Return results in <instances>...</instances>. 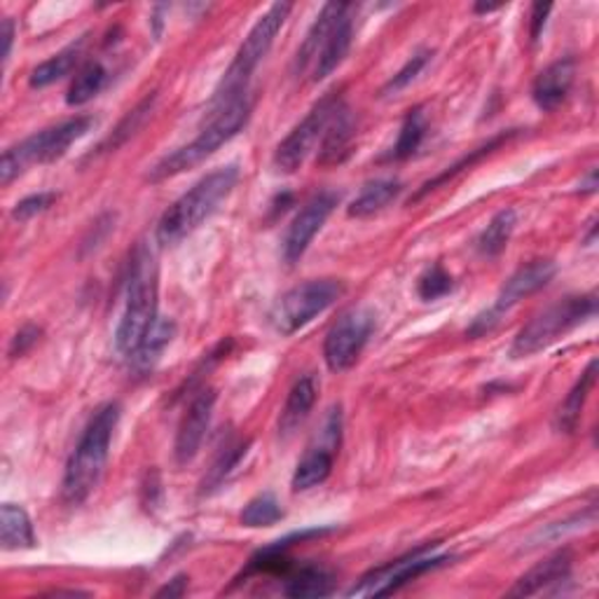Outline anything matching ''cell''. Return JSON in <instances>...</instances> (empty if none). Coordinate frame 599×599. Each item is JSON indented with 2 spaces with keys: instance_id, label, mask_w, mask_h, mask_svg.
I'll return each mask as SVG.
<instances>
[{
  "instance_id": "obj_1",
  "label": "cell",
  "mask_w": 599,
  "mask_h": 599,
  "mask_svg": "<svg viewBox=\"0 0 599 599\" xmlns=\"http://www.w3.org/2000/svg\"><path fill=\"white\" fill-rule=\"evenodd\" d=\"M119 412H123L119 403H106V406L97 410L92 422L82 431L80 443L75 445L64 471L62 497L68 506H80L97 489L111 455Z\"/></svg>"
},
{
  "instance_id": "obj_2",
  "label": "cell",
  "mask_w": 599,
  "mask_h": 599,
  "mask_svg": "<svg viewBox=\"0 0 599 599\" xmlns=\"http://www.w3.org/2000/svg\"><path fill=\"white\" fill-rule=\"evenodd\" d=\"M157 263L145 242L133 248L127 279V303L115 333V347L123 356H131L157 321Z\"/></svg>"
},
{
  "instance_id": "obj_3",
  "label": "cell",
  "mask_w": 599,
  "mask_h": 599,
  "mask_svg": "<svg viewBox=\"0 0 599 599\" xmlns=\"http://www.w3.org/2000/svg\"><path fill=\"white\" fill-rule=\"evenodd\" d=\"M239 181V169L234 164L216 169L194 183L183 197H178L157 222V242L162 246H174L183 242L200 225L216 214V208L230 197Z\"/></svg>"
},
{
  "instance_id": "obj_4",
  "label": "cell",
  "mask_w": 599,
  "mask_h": 599,
  "mask_svg": "<svg viewBox=\"0 0 599 599\" xmlns=\"http://www.w3.org/2000/svg\"><path fill=\"white\" fill-rule=\"evenodd\" d=\"M251 101L244 97H239L237 101L228 103V106L220 109L218 115L208 123L200 137L190 141L188 145L178 148L176 153L167 155L164 160H160L153 169L148 174L150 183H160L167 181V178H174L178 174H183L192 167H197L206 157H212L220 145H225L228 141H232L239 131H242L248 125L251 117Z\"/></svg>"
},
{
  "instance_id": "obj_5",
  "label": "cell",
  "mask_w": 599,
  "mask_h": 599,
  "mask_svg": "<svg viewBox=\"0 0 599 599\" xmlns=\"http://www.w3.org/2000/svg\"><path fill=\"white\" fill-rule=\"evenodd\" d=\"M291 10H293V5H289V3H275L256 22V26L251 28L248 36L242 42V48L237 50L234 62L230 64L228 73L222 75V80L216 89L214 106H218V111L228 106V103L237 101L239 97H244L251 75L256 73L258 64L267 56L269 48L275 44V38L279 36L283 22L289 20Z\"/></svg>"
},
{
  "instance_id": "obj_6",
  "label": "cell",
  "mask_w": 599,
  "mask_h": 599,
  "mask_svg": "<svg viewBox=\"0 0 599 599\" xmlns=\"http://www.w3.org/2000/svg\"><path fill=\"white\" fill-rule=\"evenodd\" d=\"M94 125L97 119L92 115H78L8 148L3 160H0V183L10 186L14 178L22 176L34 164H50L59 160L75 141L82 139L87 131H92Z\"/></svg>"
},
{
  "instance_id": "obj_7",
  "label": "cell",
  "mask_w": 599,
  "mask_h": 599,
  "mask_svg": "<svg viewBox=\"0 0 599 599\" xmlns=\"http://www.w3.org/2000/svg\"><path fill=\"white\" fill-rule=\"evenodd\" d=\"M595 314H597V295L595 293L572 295V297L560 300V303L550 305L541 314H536V317L522 328V331L513 340L511 356L524 358V356H532L536 352L550 347L552 342H558L562 335L574 331L576 326L592 319Z\"/></svg>"
},
{
  "instance_id": "obj_8",
  "label": "cell",
  "mask_w": 599,
  "mask_h": 599,
  "mask_svg": "<svg viewBox=\"0 0 599 599\" xmlns=\"http://www.w3.org/2000/svg\"><path fill=\"white\" fill-rule=\"evenodd\" d=\"M344 291L347 289L337 279H311L300 283V286L279 297V303L269 314V321H272L277 333L293 335L300 328L321 317L326 309H331Z\"/></svg>"
},
{
  "instance_id": "obj_9",
  "label": "cell",
  "mask_w": 599,
  "mask_h": 599,
  "mask_svg": "<svg viewBox=\"0 0 599 599\" xmlns=\"http://www.w3.org/2000/svg\"><path fill=\"white\" fill-rule=\"evenodd\" d=\"M436 548L438 541L424 544L410 550L408 556L372 569V572H368L358 581L352 590H347V597H388L398 592L403 586H408V583L417 581L419 576L436 572V569L453 562L449 556H436V552H433Z\"/></svg>"
},
{
  "instance_id": "obj_10",
  "label": "cell",
  "mask_w": 599,
  "mask_h": 599,
  "mask_svg": "<svg viewBox=\"0 0 599 599\" xmlns=\"http://www.w3.org/2000/svg\"><path fill=\"white\" fill-rule=\"evenodd\" d=\"M556 272H558V267L552 260H534L530 265L520 267L518 272L504 283V289L499 291L497 300H494V305L489 309H485L483 314H477V317L473 319V323L467 331V337H481V335L492 333L494 328L499 326V321L506 317V314L511 311L515 305H520L524 297H530L541 289H546L552 281V277H556Z\"/></svg>"
},
{
  "instance_id": "obj_11",
  "label": "cell",
  "mask_w": 599,
  "mask_h": 599,
  "mask_svg": "<svg viewBox=\"0 0 599 599\" xmlns=\"http://www.w3.org/2000/svg\"><path fill=\"white\" fill-rule=\"evenodd\" d=\"M342 106L344 101L340 92H328L321 101L314 103V109L305 115L303 123L279 143L275 153V167L283 174H293L303 167L311 150L321 143L328 125H331V119Z\"/></svg>"
},
{
  "instance_id": "obj_12",
  "label": "cell",
  "mask_w": 599,
  "mask_h": 599,
  "mask_svg": "<svg viewBox=\"0 0 599 599\" xmlns=\"http://www.w3.org/2000/svg\"><path fill=\"white\" fill-rule=\"evenodd\" d=\"M342 443V408L335 406L328 410L321 429L314 433L303 459L297 461L293 473V489L307 492L323 485L333 473V463Z\"/></svg>"
},
{
  "instance_id": "obj_13",
  "label": "cell",
  "mask_w": 599,
  "mask_h": 599,
  "mask_svg": "<svg viewBox=\"0 0 599 599\" xmlns=\"http://www.w3.org/2000/svg\"><path fill=\"white\" fill-rule=\"evenodd\" d=\"M374 331V314L366 307H356L335 321L323 342L326 366L333 372H347L364 354Z\"/></svg>"
},
{
  "instance_id": "obj_14",
  "label": "cell",
  "mask_w": 599,
  "mask_h": 599,
  "mask_svg": "<svg viewBox=\"0 0 599 599\" xmlns=\"http://www.w3.org/2000/svg\"><path fill=\"white\" fill-rule=\"evenodd\" d=\"M337 204H340V194L333 190H323L319 194H314V197L300 208V214L289 225L286 237H283V244H281L283 263L295 265L305 256L311 239L317 237V232H321L326 220L331 218Z\"/></svg>"
},
{
  "instance_id": "obj_15",
  "label": "cell",
  "mask_w": 599,
  "mask_h": 599,
  "mask_svg": "<svg viewBox=\"0 0 599 599\" xmlns=\"http://www.w3.org/2000/svg\"><path fill=\"white\" fill-rule=\"evenodd\" d=\"M216 408V392L214 388H200V394L192 398L188 406L181 426L176 433L174 455L178 467H188V463L200 455L202 443L206 438V431L212 426V417Z\"/></svg>"
},
{
  "instance_id": "obj_16",
  "label": "cell",
  "mask_w": 599,
  "mask_h": 599,
  "mask_svg": "<svg viewBox=\"0 0 599 599\" xmlns=\"http://www.w3.org/2000/svg\"><path fill=\"white\" fill-rule=\"evenodd\" d=\"M572 562H574V558L569 550L556 552V556H550L544 562H538L536 566L530 569L527 574L520 576V581L511 590H508V595L534 597V595L552 592L556 588H560L562 583H566L569 576H572Z\"/></svg>"
},
{
  "instance_id": "obj_17",
  "label": "cell",
  "mask_w": 599,
  "mask_h": 599,
  "mask_svg": "<svg viewBox=\"0 0 599 599\" xmlns=\"http://www.w3.org/2000/svg\"><path fill=\"white\" fill-rule=\"evenodd\" d=\"M576 80V59L574 56H564L552 62L548 68L536 75L534 87H532V97L534 103L541 111H556L562 106L564 99L572 92V85Z\"/></svg>"
},
{
  "instance_id": "obj_18",
  "label": "cell",
  "mask_w": 599,
  "mask_h": 599,
  "mask_svg": "<svg viewBox=\"0 0 599 599\" xmlns=\"http://www.w3.org/2000/svg\"><path fill=\"white\" fill-rule=\"evenodd\" d=\"M352 10V3H326L319 12V17L317 22L311 24L309 28V34L303 42V48L297 50V56H295V62H293V73L295 75H303L305 71L314 68V64H317V59L323 50V44L328 40V36L333 34V28L335 24L344 17V14H347Z\"/></svg>"
},
{
  "instance_id": "obj_19",
  "label": "cell",
  "mask_w": 599,
  "mask_h": 599,
  "mask_svg": "<svg viewBox=\"0 0 599 599\" xmlns=\"http://www.w3.org/2000/svg\"><path fill=\"white\" fill-rule=\"evenodd\" d=\"M354 141H356V117L347 106H342L323 133L317 162L321 167H337V164H342L354 153L352 150Z\"/></svg>"
},
{
  "instance_id": "obj_20",
  "label": "cell",
  "mask_w": 599,
  "mask_h": 599,
  "mask_svg": "<svg viewBox=\"0 0 599 599\" xmlns=\"http://www.w3.org/2000/svg\"><path fill=\"white\" fill-rule=\"evenodd\" d=\"M317 394H319V386H317V380H314V374H303V378L293 384L286 398V406H283L279 417L281 438H291L293 433L307 422L314 403H317Z\"/></svg>"
},
{
  "instance_id": "obj_21",
  "label": "cell",
  "mask_w": 599,
  "mask_h": 599,
  "mask_svg": "<svg viewBox=\"0 0 599 599\" xmlns=\"http://www.w3.org/2000/svg\"><path fill=\"white\" fill-rule=\"evenodd\" d=\"M354 10H356V5H352V10L335 24L333 34L328 36L323 50L317 59V64H314V68H311V80L314 82L326 80L328 75H331L333 71H337V66L344 62V56L349 54L352 38H354V17H352Z\"/></svg>"
},
{
  "instance_id": "obj_22",
  "label": "cell",
  "mask_w": 599,
  "mask_h": 599,
  "mask_svg": "<svg viewBox=\"0 0 599 599\" xmlns=\"http://www.w3.org/2000/svg\"><path fill=\"white\" fill-rule=\"evenodd\" d=\"M283 578H286V588H283V592L297 599L328 597L335 590V574L321 564H293L291 572Z\"/></svg>"
},
{
  "instance_id": "obj_23",
  "label": "cell",
  "mask_w": 599,
  "mask_h": 599,
  "mask_svg": "<svg viewBox=\"0 0 599 599\" xmlns=\"http://www.w3.org/2000/svg\"><path fill=\"white\" fill-rule=\"evenodd\" d=\"M595 380H597V361H590L588 368L581 372V378L576 380V384L572 386V392L566 394V398L562 400V406L558 408V415H556V429L562 431V433H574L578 422H581V415H583V408H586V400L592 392L595 386Z\"/></svg>"
},
{
  "instance_id": "obj_24",
  "label": "cell",
  "mask_w": 599,
  "mask_h": 599,
  "mask_svg": "<svg viewBox=\"0 0 599 599\" xmlns=\"http://www.w3.org/2000/svg\"><path fill=\"white\" fill-rule=\"evenodd\" d=\"M0 544L3 550H26L36 546L34 522L22 506L5 504L0 508Z\"/></svg>"
},
{
  "instance_id": "obj_25",
  "label": "cell",
  "mask_w": 599,
  "mask_h": 599,
  "mask_svg": "<svg viewBox=\"0 0 599 599\" xmlns=\"http://www.w3.org/2000/svg\"><path fill=\"white\" fill-rule=\"evenodd\" d=\"M400 192L403 186L396 178H378V181H370L364 186V190L358 192V197L349 204L347 214L352 218H370L392 204Z\"/></svg>"
},
{
  "instance_id": "obj_26",
  "label": "cell",
  "mask_w": 599,
  "mask_h": 599,
  "mask_svg": "<svg viewBox=\"0 0 599 599\" xmlns=\"http://www.w3.org/2000/svg\"><path fill=\"white\" fill-rule=\"evenodd\" d=\"M85 42H87V38H80L78 42H73V44H68V48H64L62 52H56L54 56H50L48 62H42L31 73V78H28V85H31L34 89H42V87L54 85L56 80L66 78V75L75 66H78L80 56H82V50H85Z\"/></svg>"
},
{
  "instance_id": "obj_27",
  "label": "cell",
  "mask_w": 599,
  "mask_h": 599,
  "mask_svg": "<svg viewBox=\"0 0 599 599\" xmlns=\"http://www.w3.org/2000/svg\"><path fill=\"white\" fill-rule=\"evenodd\" d=\"M518 137V129H511V131H499L497 133V137H492L487 143H483L481 148H475V150H471V153L469 155H463L459 162H455L453 164V167H447L443 174H438L436 178H433V181H426L424 186H422V190H419L417 194H415V197H412V202H419V200H422L424 197V194H429L431 190H436L441 183H445V181H449V178H455L457 174H461V171H467V169H471V167H475V164L477 162H481V160H485L487 155H492L494 153V150H497V148H501L504 143H508V141H511V139H515Z\"/></svg>"
},
{
  "instance_id": "obj_28",
  "label": "cell",
  "mask_w": 599,
  "mask_h": 599,
  "mask_svg": "<svg viewBox=\"0 0 599 599\" xmlns=\"http://www.w3.org/2000/svg\"><path fill=\"white\" fill-rule=\"evenodd\" d=\"M174 333H176V323L171 319H157L155 326L150 328L145 340L139 344V349L129 356L133 364V370H139V372L153 370V366L160 361L162 352L171 344Z\"/></svg>"
},
{
  "instance_id": "obj_29",
  "label": "cell",
  "mask_w": 599,
  "mask_h": 599,
  "mask_svg": "<svg viewBox=\"0 0 599 599\" xmlns=\"http://www.w3.org/2000/svg\"><path fill=\"white\" fill-rule=\"evenodd\" d=\"M155 101H157V94H155V92H153V94H148L143 101H139L137 106H133L123 119H119L111 137L97 148V155H101V153H113V150H117L119 145H125L131 137H137V131H141V127L148 123V117L153 115V111H155Z\"/></svg>"
},
{
  "instance_id": "obj_30",
  "label": "cell",
  "mask_w": 599,
  "mask_h": 599,
  "mask_svg": "<svg viewBox=\"0 0 599 599\" xmlns=\"http://www.w3.org/2000/svg\"><path fill=\"white\" fill-rule=\"evenodd\" d=\"M515 225H518L515 208H501V212L489 220L483 234L477 237V251H481V256L485 258L499 256V253L508 246V242H511Z\"/></svg>"
},
{
  "instance_id": "obj_31",
  "label": "cell",
  "mask_w": 599,
  "mask_h": 599,
  "mask_svg": "<svg viewBox=\"0 0 599 599\" xmlns=\"http://www.w3.org/2000/svg\"><path fill=\"white\" fill-rule=\"evenodd\" d=\"M248 441H228L225 443V447L218 453L216 461H214V467L208 469L206 477H204V483H202V492H214L218 489L225 481H228V477L232 475V471L239 467V463H242V459L246 457L248 453Z\"/></svg>"
},
{
  "instance_id": "obj_32",
  "label": "cell",
  "mask_w": 599,
  "mask_h": 599,
  "mask_svg": "<svg viewBox=\"0 0 599 599\" xmlns=\"http://www.w3.org/2000/svg\"><path fill=\"white\" fill-rule=\"evenodd\" d=\"M106 78L109 73L103 68V64L99 62L85 64L68 87V94H66L68 106H85V103L92 101L101 92L103 85H106Z\"/></svg>"
},
{
  "instance_id": "obj_33",
  "label": "cell",
  "mask_w": 599,
  "mask_h": 599,
  "mask_svg": "<svg viewBox=\"0 0 599 599\" xmlns=\"http://www.w3.org/2000/svg\"><path fill=\"white\" fill-rule=\"evenodd\" d=\"M426 137V115H424V109H415L408 113V117L403 119V127H400V133H398V141L396 145L392 148V153H388V160H408L412 157L419 145H422Z\"/></svg>"
},
{
  "instance_id": "obj_34",
  "label": "cell",
  "mask_w": 599,
  "mask_h": 599,
  "mask_svg": "<svg viewBox=\"0 0 599 599\" xmlns=\"http://www.w3.org/2000/svg\"><path fill=\"white\" fill-rule=\"evenodd\" d=\"M281 518H283V508L275 494L269 492L260 494L256 499H251L242 515H239L244 527H272V524H277Z\"/></svg>"
},
{
  "instance_id": "obj_35",
  "label": "cell",
  "mask_w": 599,
  "mask_h": 599,
  "mask_svg": "<svg viewBox=\"0 0 599 599\" xmlns=\"http://www.w3.org/2000/svg\"><path fill=\"white\" fill-rule=\"evenodd\" d=\"M453 289H455V279L449 277L441 265L429 267L417 281V295L422 297L424 303H433V300L445 297L447 293H453Z\"/></svg>"
},
{
  "instance_id": "obj_36",
  "label": "cell",
  "mask_w": 599,
  "mask_h": 599,
  "mask_svg": "<svg viewBox=\"0 0 599 599\" xmlns=\"http://www.w3.org/2000/svg\"><path fill=\"white\" fill-rule=\"evenodd\" d=\"M431 56H433V54H431L429 50H419V52H415V54L408 59V64L403 66V68L394 75V78L384 85L382 94H384V97L398 94L400 89H406L410 82H415V80H417V75L422 73L424 66L431 62Z\"/></svg>"
},
{
  "instance_id": "obj_37",
  "label": "cell",
  "mask_w": 599,
  "mask_h": 599,
  "mask_svg": "<svg viewBox=\"0 0 599 599\" xmlns=\"http://www.w3.org/2000/svg\"><path fill=\"white\" fill-rule=\"evenodd\" d=\"M56 202V192H38V194H31V197H26L22 202L14 204L12 208V218L20 220V222H26L31 220L40 214L48 212V208Z\"/></svg>"
},
{
  "instance_id": "obj_38",
  "label": "cell",
  "mask_w": 599,
  "mask_h": 599,
  "mask_svg": "<svg viewBox=\"0 0 599 599\" xmlns=\"http://www.w3.org/2000/svg\"><path fill=\"white\" fill-rule=\"evenodd\" d=\"M40 335H42V331H40L38 326H34V323H26L24 328H20V333L14 335L12 342H10V356L12 358H22L24 354L31 352L36 347V344H38Z\"/></svg>"
},
{
  "instance_id": "obj_39",
  "label": "cell",
  "mask_w": 599,
  "mask_h": 599,
  "mask_svg": "<svg viewBox=\"0 0 599 599\" xmlns=\"http://www.w3.org/2000/svg\"><path fill=\"white\" fill-rule=\"evenodd\" d=\"M550 12H552V5H548V3L546 5L544 3H536L532 8V14H530V38H532V42H536L538 38H541Z\"/></svg>"
},
{
  "instance_id": "obj_40",
  "label": "cell",
  "mask_w": 599,
  "mask_h": 599,
  "mask_svg": "<svg viewBox=\"0 0 599 599\" xmlns=\"http://www.w3.org/2000/svg\"><path fill=\"white\" fill-rule=\"evenodd\" d=\"M188 590V578L186 576H176L169 586H164L157 597H183Z\"/></svg>"
},
{
  "instance_id": "obj_41",
  "label": "cell",
  "mask_w": 599,
  "mask_h": 599,
  "mask_svg": "<svg viewBox=\"0 0 599 599\" xmlns=\"http://www.w3.org/2000/svg\"><path fill=\"white\" fill-rule=\"evenodd\" d=\"M12 42H14V22L8 17L3 22V62L8 64L10 52H12Z\"/></svg>"
},
{
  "instance_id": "obj_42",
  "label": "cell",
  "mask_w": 599,
  "mask_h": 599,
  "mask_svg": "<svg viewBox=\"0 0 599 599\" xmlns=\"http://www.w3.org/2000/svg\"><path fill=\"white\" fill-rule=\"evenodd\" d=\"M595 188H597V174H595V169L586 176V181H581V186H578V190L581 192H595Z\"/></svg>"
},
{
  "instance_id": "obj_43",
  "label": "cell",
  "mask_w": 599,
  "mask_h": 599,
  "mask_svg": "<svg viewBox=\"0 0 599 599\" xmlns=\"http://www.w3.org/2000/svg\"><path fill=\"white\" fill-rule=\"evenodd\" d=\"M494 10H499L497 5H475V12H494Z\"/></svg>"
}]
</instances>
